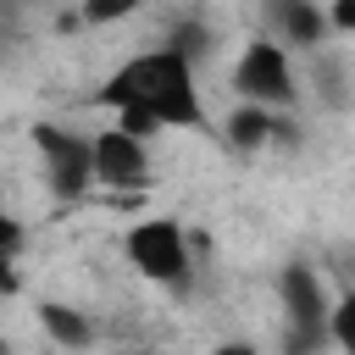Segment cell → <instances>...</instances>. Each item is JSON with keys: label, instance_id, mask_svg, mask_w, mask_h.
I'll list each match as a JSON object with an SVG mask.
<instances>
[{"label": "cell", "instance_id": "obj_1", "mask_svg": "<svg viewBox=\"0 0 355 355\" xmlns=\"http://www.w3.org/2000/svg\"><path fill=\"white\" fill-rule=\"evenodd\" d=\"M100 100L105 105H144L161 128H200V116H205L200 111V89H194V61L178 55L172 44L116 67Z\"/></svg>", "mask_w": 355, "mask_h": 355}, {"label": "cell", "instance_id": "obj_2", "mask_svg": "<svg viewBox=\"0 0 355 355\" xmlns=\"http://www.w3.org/2000/svg\"><path fill=\"white\" fill-rule=\"evenodd\" d=\"M233 89H239L244 100H255V105L283 111V105L294 100V67H288V50L272 44V39L244 44V55H239V67H233Z\"/></svg>", "mask_w": 355, "mask_h": 355}, {"label": "cell", "instance_id": "obj_3", "mask_svg": "<svg viewBox=\"0 0 355 355\" xmlns=\"http://www.w3.org/2000/svg\"><path fill=\"white\" fill-rule=\"evenodd\" d=\"M128 261L150 277V283H183L189 277V239L178 222L166 216H150L128 233Z\"/></svg>", "mask_w": 355, "mask_h": 355}, {"label": "cell", "instance_id": "obj_4", "mask_svg": "<svg viewBox=\"0 0 355 355\" xmlns=\"http://www.w3.org/2000/svg\"><path fill=\"white\" fill-rule=\"evenodd\" d=\"M33 139H39V155H44V178H50V189H55L61 200L89 194V183H94V144L78 139V133H67V128H39Z\"/></svg>", "mask_w": 355, "mask_h": 355}, {"label": "cell", "instance_id": "obj_5", "mask_svg": "<svg viewBox=\"0 0 355 355\" xmlns=\"http://www.w3.org/2000/svg\"><path fill=\"white\" fill-rule=\"evenodd\" d=\"M89 144H94V183H105V189H144V178H150L144 139H133L128 128H105Z\"/></svg>", "mask_w": 355, "mask_h": 355}, {"label": "cell", "instance_id": "obj_6", "mask_svg": "<svg viewBox=\"0 0 355 355\" xmlns=\"http://www.w3.org/2000/svg\"><path fill=\"white\" fill-rule=\"evenodd\" d=\"M277 288H283V305H288V316L300 322V333H294V344H316L322 338V322H327V294H322V277L311 272V266H283V277H277Z\"/></svg>", "mask_w": 355, "mask_h": 355}, {"label": "cell", "instance_id": "obj_7", "mask_svg": "<svg viewBox=\"0 0 355 355\" xmlns=\"http://www.w3.org/2000/svg\"><path fill=\"white\" fill-rule=\"evenodd\" d=\"M277 133H283V122H277V111H272V105H255V100H244V105L227 116V139H233L239 150H266Z\"/></svg>", "mask_w": 355, "mask_h": 355}, {"label": "cell", "instance_id": "obj_8", "mask_svg": "<svg viewBox=\"0 0 355 355\" xmlns=\"http://www.w3.org/2000/svg\"><path fill=\"white\" fill-rule=\"evenodd\" d=\"M272 11H277V28H283V39H288V44H322L327 17H322L311 0H277Z\"/></svg>", "mask_w": 355, "mask_h": 355}, {"label": "cell", "instance_id": "obj_9", "mask_svg": "<svg viewBox=\"0 0 355 355\" xmlns=\"http://www.w3.org/2000/svg\"><path fill=\"white\" fill-rule=\"evenodd\" d=\"M39 322H44V333L55 344H89V316H78L72 305H44Z\"/></svg>", "mask_w": 355, "mask_h": 355}, {"label": "cell", "instance_id": "obj_10", "mask_svg": "<svg viewBox=\"0 0 355 355\" xmlns=\"http://www.w3.org/2000/svg\"><path fill=\"white\" fill-rule=\"evenodd\" d=\"M327 338H333L338 349H355V288L327 311Z\"/></svg>", "mask_w": 355, "mask_h": 355}, {"label": "cell", "instance_id": "obj_11", "mask_svg": "<svg viewBox=\"0 0 355 355\" xmlns=\"http://www.w3.org/2000/svg\"><path fill=\"white\" fill-rule=\"evenodd\" d=\"M205 44H211V33H205L200 22H178V33H172V50H178V55L194 61V55H205Z\"/></svg>", "mask_w": 355, "mask_h": 355}, {"label": "cell", "instance_id": "obj_12", "mask_svg": "<svg viewBox=\"0 0 355 355\" xmlns=\"http://www.w3.org/2000/svg\"><path fill=\"white\" fill-rule=\"evenodd\" d=\"M116 128H128L133 139H150V133H155L161 122H155V116H150L144 105H116Z\"/></svg>", "mask_w": 355, "mask_h": 355}, {"label": "cell", "instance_id": "obj_13", "mask_svg": "<svg viewBox=\"0 0 355 355\" xmlns=\"http://www.w3.org/2000/svg\"><path fill=\"white\" fill-rule=\"evenodd\" d=\"M128 11H139V0H83V22H116Z\"/></svg>", "mask_w": 355, "mask_h": 355}, {"label": "cell", "instance_id": "obj_14", "mask_svg": "<svg viewBox=\"0 0 355 355\" xmlns=\"http://www.w3.org/2000/svg\"><path fill=\"white\" fill-rule=\"evenodd\" d=\"M327 28H355V0H333V11H327Z\"/></svg>", "mask_w": 355, "mask_h": 355}, {"label": "cell", "instance_id": "obj_15", "mask_svg": "<svg viewBox=\"0 0 355 355\" xmlns=\"http://www.w3.org/2000/svg\"><path fill=\"white\" fill-rule=\"evenodd\" d=\"M17 288H22V277L11 266V250H0V294H17Z\"/></svg>", "mask_w": 355, "mask_h": 355}, {"label": "cell", "instance_id": "obj_16", "mask_svg": "<svg viewBox=\"0 0 355 355\" xmlns=\"http://www.w3.org/2000/svg\"><path fill=\"white\" fill-rule=\"evenodd\" d=\"M17 244H22V227H17V222L0 211V250H11V255H17Z\"/></svg>", "mask_w": 355, "mask_h": 355}]
</instances>
